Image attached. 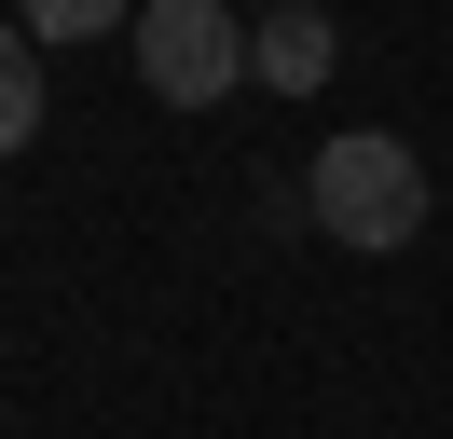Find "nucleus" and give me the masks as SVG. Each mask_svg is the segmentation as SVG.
Masks as SVG:
<instances>
[{"mask_svg":"<svg viewBox=\"0 0 453 439\" xmlns=\"http://www.w3.org/2000/svg\"><path fill=\"white\" fill-rule=\"evenodd\" d=\"M303 220H316L330 247H357V261H385V247L426 234V165L398 151V137L357 124V137H330V151L303 165Z\"/></svg>","mask_w":453,"mask_h":439,"instance_id":"f257e3e1","label":"nucleus"},{"mask_svg":"<svg viewBox=\"0 0 453 439\" xmlns=\"http://www.w3.org/2000/svg\"><path fill=\"white\" fill-rule=\"evenodd\" d=\"M138 82L165 110H220L234 82H248V27H234V0H138Z\"/></svg>","mask_w":453,"mask_h":439,"instance_id":"f03ea898","label":"nucleus"},{"mask_svg":"<svg viewBox=\"0 0 453 439\" xmlns=\"http://www.w3.org/2000/svg\"><path fill=\"white\" fill-rule=\"evenodd\" d=\"M248 69L275 82V96H316V82H330V14H316V0H275L261 42H248Z\"/></svg>","mask_w":453,"mask_h":439,"instance_id":"7ed1b4c3","label":"nucleus"},{"mask_svg":"<svg viewBox=\"0 0 453 439\" xmlns=\"http://www.w3.org/2000/svg\"><path fill=\"white\" fill-rule=\"evenodd\" d=\"M42 137V42L0 14V151H28Z\"/></svg>","mask_w":453,"mask_h":439,"instance_id":"20e7f679","label":"nucleus"},{"mask_svg":"<svg viewBox=\"0 0 453 439\" xmlns=\"http://www.w3.org/2000/svg\"><path fill=\"white\" fill-rule=\"evenodd\" d=\"M138 0H28V42H111Z\"/></svg>","mask_w":453,"mask_h":439,"instance_id":"39448f33","label":"nucleus"}]
</instances>
